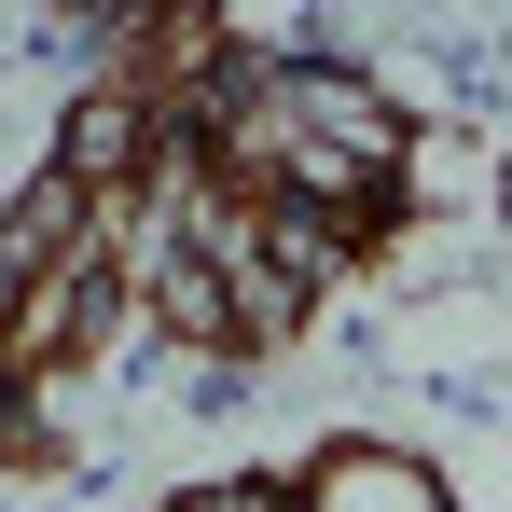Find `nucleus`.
Listing matches in <instances>:
<instances>
[{"label": "nucleus", "mask_w": 512, "mask_h": 512, "mask_svg": "<svg viewBox=\"0 0 512 512\" xmlns=\"http://www.w3.org/2000/svg\"><path fill=\"white\" fill-rule=\"evenodd\" d=\"M416 194V125L360 70L319 56H222L208 97L180 111V139L139 180L125 222V291L208 360H263L305 333V305L333 291Z\"/></svg>", "instance_id": "1"}, {"label": "nucleus", "mask_w": 512, "mask_h": 512, "mask_svg": "<svg viewBox=\"0 0 512 512\" xmlns=\"http://www.w3.org/2000/svg\"><path fill=\"white\" fill-rule=\"evenodd\" d=\"M291 485H305V512H457V499H443V471L388 457V443H319Z\"/></svg>", "instance_id": "2"}, {"label": "nucleus", "mask_w": 512, "mask_h": 512, "mask_svg": "<svg viewBox=\"0 0 512 512\" xmlns=\"http://www.w3.org/2000/svg\"><path fill=\"white\" fill-rule=\"evenodd\" d=\"M167 512H305V485H291V471H250V485H194V499H167Z\"/></svg>", "instance_id": "3"}]
</instances>
